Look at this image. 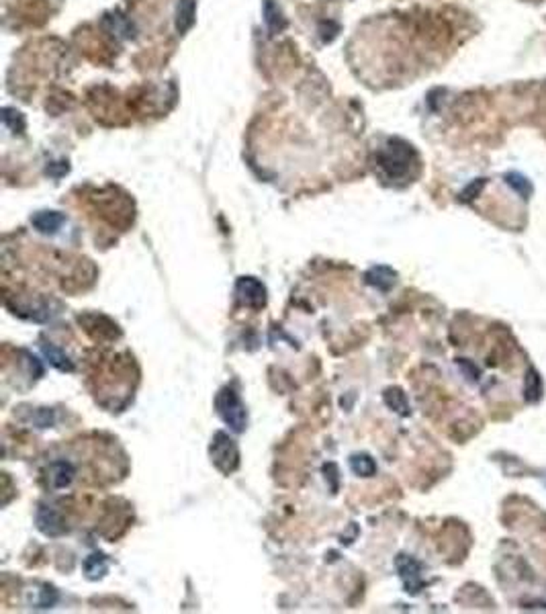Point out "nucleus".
Instances as JSON below:
<instances>
[{
  "label": "nucleus",
  "mask_w": 546,
  "mask_h": 614,
  "mask_svg": "<svg viewBox=\"0 0 546 614\" xmlns=\"http://www.w3.org/2000/svg\"><path fill=\"white\" fill-rule=\"evenodd\" d=\"M418 164L416 150L403 140H389L385 148L377 152V166L387 180H403Z\"/></svg>",
  "instance_id": "1"
},
{
  "label": "nucleus",
  "mask_w": 546,
  "mask_h": 614,
  "mask_svg": "<svg viewBox=\"0 0 546 614\" xmlns=\"http://www.w3.org/2000/svg\"><path fill=\"white\" fill-rule=\"evenodd\" d=\"M215 407L219 412V416L223 418V422L228 424L233 432H244L247 424L246 407L242 404L240 395L235 393L233 387H223L217 398H215Z\"/></svg>",
  "instance_id": "2"
},
{
  "label": "nucleus",
  "mask_w": 546,
  "mask_h": 614,
  "mask_svg": "<svg viewBox=\"0 0 546 614\" xmlns=\"http://www.w3.org/2000/svg\"><path fill=\"white\" fill-rule=\"evenodd\" d=\"M211 459L221 473H233L240 467V451L238 444L229 439L225 432H215L211 440Z\"/></svg>",
  "instance_id": "3"
},
{
  "label": "nucleus",
  "mask_w": 546,
  "mask_h": 614,
  "mask_svg": "<svg viewBox=\"0 0 546 614\" xmlns=\"http://www.w3.org/2000/svg\"><path fill=\"white\" fill-rule=\"evenodd\" d=\"M395 567L399 571V578L403 579V586H406V592L409 594H418L423 588V579H422V565L418 559L409 557V555H399L395 559Z\"/></svg>",
  "instance_id": "4"
},
{
  "label": "nucleus",
  "mask_w": 546,
  "mask_h": 614,
  "mask_svg": "<svg viewBox=\"0 0 546 614\" xmlns=\"http://www.w3.org/2000/svg\"><path fill=\"white\" fill-rule=\"evenodd\" d=\"M235 295L244 305L254 309H260L266 305V287L254 277H242L235 285Z\"/></svg>",
  "instance_id": "5"
},
{
  "label": "nucleus",
  "mask_w": 546,
  "mask_h": 614,
  "mask_svg": "<svg viewBox=\"0 0 546 614\" xmlns=\"http://www.w3.org/2000/svg\"><path fill=\"white\" fill-rule=\"evenodd\" d=\"M37 528L45 534V537H57L64 532V522H62V516L60 512L52 506H41L37 510L35 516Z\"/></svg>",
  "instance_id": "6"
},
{
  "label": "nucleus",
  "mask_w": 546,
  "mask_h": 614,
  "mask_svg": "<svg viewBox=\"0 0 546 614\" xmlns=\"http://www.w3.org/2000/svg\"><path fill=\"white\" fill-rule=\"evenodd\" d=\"M74 479V467H72L70 461H53L52 467H50V481H52V488L55 490H66Z\"/></svg>",
  "instance_id": "7"
},
{
  "label": "nucleus",
  "mask_w": 546,
  "mask_h": 614,
  "mask_svg": "<svg viewBox=\"0 0 546 614\" xmlns=\"http://www.w3.org/2000/svg\"><path fill=\"white\" fill-rule=\"evenodd\" d=\"M64 221H66L64 215L57 213V211H39V213H35V215L31 217L33 228H35L37 231H41V234H55L57 229L62 228Z\"/></svg>",
  "instance_id": "8"
},
{
  "label": "nucleus",
  "mask_w": 546,
  "mask_h": 614,
  "mask_svg": "<svg viewBox=\"0 0 546 614\" xmlns=\"http://www.w3.org/2000/svg\"><path fill=\"white\" fill-rule=\"evenodd\" d=\"M103 23H105V27L113 35L123 37V39H131V37L135 35L133 23L127 17H123L121 13H111V15H106Z\"/></svg>",
  "instance_id": "9"
},
{
  "label": "nucleus",
  "mask_w": 546,
  "mask_h": 614,
  "mask_svg": "<svg viewBox=\"0 0 546 614\" xmlns=\"http://www.w3.org/2000/svg\"><path fill=\"white\" fill-rule=\"evenodd\" d=\"M395 279H397V275L389 266H374L367 273V283L381 289V291H389L395 285Z\"/></svg>",
  "instance_id": "10"
},
{
  "label": "nucleus",
  "mask_w": 546,
  "mask_h": 614,
  "mask_svg": "<svg viewBox=\"0 0 546 614\" xmlns=\"http://www.w3.org/2000/svg\"><path fill=\"white\" fill-rule=\"evenodd\" d=\"M41 351H43V354L48 356V361H50L55 368H60V371H64V373H72V371H74V363L70 361V356L64 351H60L55 344H52V342L41 344Z\"/></svg>",
  "instance_id": "11"
},
{
  "label": "nucleus",
  "mask_w": 546,
  "mask_h": 614,
  "mask_svg": "<svg viewBox=\"0 0 546 614\" xmlns=\"http://www.w3.org/2000/svg\"><path fill=\"white\" fill-rule=\"evenodd\" d=\"M194 23V0H180L177 9V31L182 35Z\"/></svg>",
  "instance_id": "12"
},
{
  "label": "nucleus",
  "mask_w": 546,
  "mask_h": 614,
  "mask_svg": "<svg viewBox=\"0 0 546 614\" xmlns=\"http://www.w3.org/2000/svg\"><path fill=\"white\" fill-rule=\"evenodd\" d=\"M106 567H108V559L103 553H92L84 559V574L89 579L103 578L106 574Z\"/></svg>",
  "instance_id": "13"
},
{
  "label": "nucleus",
  "mask_w": 546,
  "mask_h": 614,
  "mask_svg": "<svg viewBox=\"0 0 546 614\" xmlns=\"http://www.w3.org/2000/svg\"><path fill=\"white\" fill-rule=\"evenodd\" d=\"M264 23L272 33H279L286 27V18L282 17V11L272 0L264 2Z\"/></svg>",
  "instance_id": "14"
},
{
  "label": "nucleus",
  "mask_w": 546,
  "mask_h": 614,
  "mask_svg": "<svg viewBox=\"0 0 546 614\" xmlns=\"http://www.w3.org/2000/svg\"><path fill=\"white\" fill-rule=\"evenodd\" d=\"M385 404H387L393 412H397V414H401V416H409V404H407L406 393H403L401 389H397V387L387 389V391H385Z\"/></svg>",
  "instance_id": "15"
},
{
  "label": "nucleus",
  "mask_w": 546,
  "mask_h": 614,
  "mask_svg": "<svg viewBox=\"0 0 546 614\" xmlns=\"http://www.w3.org/2000/svg\"><path fill=\"white\" fill-rule=\"evenodd\" d=\"M350 467H352L354 473L360 475V477H372L377 473V463L372 461V456L364 455V453L354 455L350 459Z\"/></svg>",
  "instance_id": "16"
},
{
  "label": "nucleus",
  "mask_w": 546,
  "mask_h": 614,
  "mask_svg": "<svg viewBox=\"0 0 546 614\" xmlns=\"http://www.w3.org/2000/svg\"><path fill=\"white\" fill-rule=\"evenodd\" d=\"M2 121H4L6 127H11L15 133L25 129V119H23V115H21L18 111H13V109H4V111H2Z\"/></svg>",
  "instance_id": "17"
},
{
  "label": "nucleus",
  "mask_w": 546,
  "mask_h": 614,
  "mask_svg": "<svg viewBox=\"0 0 546 614\" xmlns=\"http://www.w3.org/2000/svg\"><path fill=\"white\" fill-rule=\"evenodd\" d=\"M540 393H542L540 377H538L534 371H530V377L526 379V400H528V402H536V400L540 398Z\"/></svg>",
  "instance_id": "18"
},
{
  "label": "nucleus",
  "mask_w": 546,
  "mask_h": 614,
  "mask_svg": "<svg viewBox=\"0 0 546 614\" xmlns=\"http://www.w3.org/2000/svg\"><path fill=\"white\" fill-rule=\"evenodd\" d=\"M508 185L510 187H513L518 193L522 194L524 199H528V194L532 193V187H530V182L524 178L522 175H518V172H511V175H508Z\"/></svg>",
  "instance_id": "19"
},
{
  "label": "nucleus",
  "mask_w": 546,
  "mask_h": 614,
  "mask_svg": "<svg viewBox=\"0 0 546 614\" xmlns=\"http://www.w3.org/2000/svg\"><path fill=\"white\" fill-rule=\"evenodd\" d=\"M53 420H55V414L53 410H48V407H41L35 412V426L37 428H48L52 426Z\"/></svg>",
  "instance_id": "20"
},
{
  "label": "nucleus",
  "mask_w": 546,
  "mask_h": 614,
  "mask_svg": "<svg viewBox=\"0 0 546 614\" xmlns=\"http://www.w3.org/2000/svg\"><path fill=\"white\" fill-rule=\"evenodd\" d=\"M70 170V166H68V162H52L50 166H48V175L53 176V178H60V176H64L66 172Z\"/></svg>",
  "instance_id": "21"
},
{
  "label": "nucleus",
  "mask_w": 546,
  "mask_h": 614,
  "mask_svg": "<svg viewBox=\"0 0 546 614\" xmlns=\"http://www.w3.org/2000/svg\"><path fill=\"white\" fill-rule=\"evenodd\" d=\"M483 185H485V180H483V178H479V180H475V182H473V185H471V187H469V189H467V191L462 193V199H464V201H471V199H473V194L479 193Z\"/></svg>",
  "instance_id": "22"
}]
</instances>
